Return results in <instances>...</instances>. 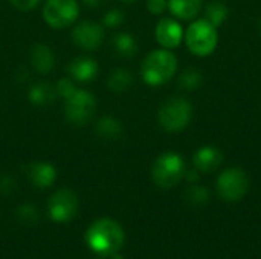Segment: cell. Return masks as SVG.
Segmentation results:
<instances>
[{
	"mask_svg": "<svg viewBox=\"0 0 261 259\" xmlns=\"http://www.w3.org/2000/svg\"><path fill=\"white\" fill-rule=\"evenodd\" d=\"M177 72V56L170 49L150 52L141 66V76L145 84L159 87L168 82Z\"/></svg>",
	"mask_w": 261,
	"mask_h": 259,
	"instance_id": "7a4b0ae2",
	"label": "cell"
},
{
	"mask_svg": "<svg viewBox=\"0 0 261 259\" xmlns=\"http://www.w3.org/2000/svg\"><path fill=\"white\" fill-rule=\"evenodd\" d=\"M12 3V6H15L20 11H31L34 9L41 0H9Z\"/></svg>",
	"mask_w": 261,
	"mask_h": 259,
	"instance_id": "83f0119b",
	"label": "cell"
},
{
	"mask_svg": "<svg viewBox=\"0 0 261 259\" xmlns=\"http://www.w3.org/2000/svg\"><path fill=\"white\" fill-rule=\"evenodd\" d=\"M64 114L66 119L75 125L87 124L96 111L95 96L83 89H76L69 98L64 99Z\"/></svg>",
	"mask_w": 261,
	"mask_h": 259,
	"instance_id": "8992f818",
	"label": "cell"
},
{
	"mask_svg": "<svg viewBox=\"0 0 261 259\" xmlns=\"http://www.w3.org/2000/svg\"><path fill=\"white\" fill-rule=\"evenodd\" d=\"M55 90H57V96H61L63 99H66V98H69V96L76 90V87H75V84L72 82V79H69V78H61V79L57 82Z\"/></svg>",
	"mask_w": 261,
	"mask_h": 259,
	"instance_id": "484cf974",
	"label": "cell"
},
{
	"mask_svg": "<svg viewBox=\"0 0 261 259\" xmlns=\"http://www.w3.org/2000/svg\"><path fill=\"white\" fill-rule=\"evenodd\" d=\"M125 20V15L121 9H110L106 15H104V26L110 27V29H115V27H119Z\"/></svg>",
	"mask_w": 261,
	"mask_h": 259,
	"instance_id": "d4e9b609",
	"label": "cell"
},
{
	"mask_svg": "<svg viewBox=\"0 0 261 259\" xmlns=\"http://www.w3.org/2000/svg\"><path fill=\"white\" fill-rule=\"evenodd\" d=\"M184 40L193 55L208 56L219 44V32L206 18H199L188 26Z\"/></svg>",
	"mask_w": 261,
	"mask_h": 259,
	"instance_id": "3957f363",
	"label": "cell"
},
{
	"mask_svg": "<svg viewBox=\"0 0 261 259\" xmlns=\"http://www.w3.org/2000/svg\"><path fill=\"white\" fill-rule=\"evenodd\" d=\"M193 119V105L185 98H171L158 113L159 125L170 133H179L185 130Z\"/></svg>",
	"mask_w": 261,
	"mask_h": 259,
	"instance_id": "5b68a950",
	"label": "cell"
},
{
	"mask_svg": "<svg viewBox=\"0 0 261 259\" xmlns=\"http://www.w3.org/2000/svg\"><path fill=\"white\" fill-rule=\"evenodd\" d=\"M17 218L24 224H34L38 220V211L34 205H23L17 209Z\"/></svg>",
	"mask_w": 261,
	"mask_h": 259,
	"instance_id": "cb8c5ba5",
	"label": "cell"
},
{
	"mask_svg": "<svg viewBox=\"0 0 261 259\" xmlns=\"http://www.w3.org/2000/svg\"><path fill=\"white\" fill-rule=\"evenodd\" d=\"M228 6L220 0L211 2L205 8V18L216 27H220L228 20Z\"/></svg>",
	"mask_w": 261,
	"mask_h": 259,
	"instance_id": "44dd1931",
	"label": "cell"
},
{
	"mask_svg": "<svg viewBox=\"0 0 261 259\" xmlns=\"http://www.w3.org/2000/svg\"><path fill=\"white\" fill-rule=\"evenodd\" d=\"M113 47L116 50L118 55L124 56V58H132L138 53V41L136 38L128 34V32H121L118 35H115L113 38Z\"/></svg>",
	"mask_w": 261,
	"mask_h": 259,
	"instance_id": "d6986e66",
	"label": "cell"
},
{
	"mask_svg": "<svg viewBox=\"0 0 261 259\" xmlns=\"http://www.w3.org/2000/svg\"><path fill=\"white\" fill-rule=\"evenodd\" d=\"M28 176L34 186L44 189L54 185L57 179V171L47 162H34L28 168Z\"/></svg>",
	"mask_w": 261,
	"mask_h": 259,
	"instance_id": "5bb4252c",
	"label": "cell"
},
{
	"mask_svg": "<svg viewBox=\"0 0 261 259\" xmlns=\"http://www.w3.org/2000/svg\"><path fill=\"white\" fill-rule=\"evenodd\" d=\"M249 177L242 168H228L217 179V191L226 202H239L249 191Z\"/></svg>",
	"mask_w": 261,
	"mask_h": 259,
	"instance_id": "ba28073f",
	"label": "cell"
},
{
	"mask_svg": "<svg viewBox=\"0 0 261 259\" xmlns=\"http://www.w3.org/2000/svg\"><path fill=\"white\" fill-rule=\"evenodd\" d=\"M119 2H122V3H125V5H132V3H135L136 0H119Z\"/></svg>",
	"mask_w": 261,
	"mask_h": 259,
	"instance_id": "1f68e13d",
	"label": "cell"
},
{
	"mask_svg": "<svg viewBox=\"0 0 261 259\" xmlns=\"http://www.w3.org/2000/svg\"><path fill=\"white\" fill-rule=\"evenodd\" d=\"M95 131L98 137L106 139V140H116L122 136L124 127L121 121H118L113 116H104L95 124Z\"/></svg>",
	"mask_w": 261,
	"mask_h": 259,
	"instance_id": "e0dca14e",
	"label": "cell"
},
{
	"mask_svg": "<svg viewBox=\"0 0 261 259\" xmlns=\"http://www.w3.org/2000/svg\"><path fill=\"white\" fill-rule=\"evenodd\" d=\"M187 198L194 206H203L210 200V192L205 186H191L187 191Z\"/></svg>",
	"mask_w": 261,
	"mask_h": 259,
	"instance_id": "603a6c76",
	"label": "cell"
},
{
	"mask_svg": "<svg viewBox=\"0 0 261 259\" xmlns=\"http://www.w3.org/2000/svg\"><path fill=\"white\" fill-rule=\"evenodd\" d=\"M106 0H83V3L89 8H98L101 5H104Z\"/></svg>",
	"mask_w": 261,
	"mask_h": 259,
	"instance_id": "4dcf8cb0",
	"label": "cell"
},
{
	"mask_svg": "<svg viewBox=\"0 0 261 259\" xmlns=\"http://www.w3.org/2000/svg\"><path fill=\"white\" fill-rule=\"evenodd\" d=\"M133 84V75L127 69H116L107 79V85L112 92L122 93L128 90Z\"/></svg>",
	"mask_w": 261,
	"mask_h": 259,
	"instance_id": "ffe728a7",
	"label": "cell"
},
{
	"mask_svg": "<svg viewBox=\"0 0 261 259\" xmlns=\"http://www.w3.org/2000/svg\"><path fill=\"white\" fill-rule=\"evenodd\" d=\"M185 174H187V179H188L190 182H193V183H194V182H197V180H199V174H200V172L194 168V169H191V171H188V172H185Z\"/></svg>",
	"mask_w": 261,
	"mask_h": 259,
	"instance_id": "f546056e",
	"label": "cell"
},
{
	"mask_svg": "<svg viewBox=\"0 0 261 259\" xmlns=\"http://www.w3.org/2000/svg\"><path fill=\"white\" fill-rule=\"evenodd\" d=\"M80 15L76 0H46L43 6V18L52 29H64L72 26Z\"/></svg>",
	"mask_w": 261,
	"mask_h": 259,
	"instance_id": "52a82bcc",
	"label": "cell"
},
{
	"mask_svg": "<svg viewBox=\"0 0 261 259\" xmlns=\"http://www.w3.org/2000/svg\"><path fill=\"white\" fill-rule=\"evenodd\" d=\"M98 70H99L98 63L89 56H78V58L72 60L67 66L69 75L80 82L92 81L96 76Z\"/></svg>",
	"mask_w": 261,
	"mask_h": 259,
	"instance_id": "4fadbf2b",
	"label": "cell"
},
{
	"mask_svg": "<svg viewBox=\"0 0 261 259\" xmlns=\"http://www.w3.org/2000/svg\"><path fill=\"white\" fill-rule=\"evenodd\" d=\"M260 29H261V20H260Z\"/></svg>",
	"mask_w": 261,
	"mask_h": 259,
	"instance_id": "d6a6232c",
	"label": "cell"
},
{
	"mask_svg": "<svg viewBox=\"0 0 261 259\" xmlns=\"http://www.w3.org/2000/svg\"><path fill=\"white\" fill-rule=\"evenodd\" d=\"M223 162V154L220 153L219 148L213 147V145H205L200 147L196 154L193 156V165L199 172L208 174L216 171L220 163Z\"/></svg>",
	"mask_w": 261,
	"mask_h": 259,
	"instance_id": "7c38bea8",
	"label": "cell"
},
{
	"mask_svg": "<svg viewBox=\"0 0 261 259\" xmlns=\"http://www.w3.org/2000/svg\"><path fill=\"white\" fill-rule=\"evenodd\" d=\"M78 211V198L70 189H60L47 202L49 217L57 223H64L72 220Z\"/></svg>",
	"mask_w": 261,
	"mask_h": 259,
	"instance_id": "9c48e42d",
	"label": "cell"
},
{
	"mask_svg": "<svg viewBox=\"0 0 261 259\" xmlns=\"http://www.w3.org/2000/svg\"><path fill=\"white\" fill-rule=\"evenodd\" d=\"M154 37L156 41L164 47V49H176L177 46H180L185 32L182 24L170 17H164L158 21L156 29H154Z\"/></svg>",
	"mask_w": 261,
	"mask_h": 259,
	"instance_id": "8fae6325",
	"label": "cell"
},
{
	"mask_svg": "<svg viewBox=\"0 0 261 259\" xmlns=\"http://www.w3.org/2000/svg\"><path fill=\"white\" fill-rule=\"evenodd\" d=\"M12 188H14V182L9 177H3L2 182H0V191L8 194L9 191H12Z\"/></svg>",
	"mask_w": 261,
	"mask_h": 259,
	"instance_id": "f1b7e54d",
	"label": "cell"
},
{
	"mask_svg": "<svg viewBox=\"0 0 261 259\" xmlns=\"http://www.w3.org/2000/svg\"><path fill=\"white\" fill-rule=\"evenodd\" d=\"M28 98L34 105H47L55 101L57 90L49 82H37L29 89Z\"/></svg>",
	"mask_w": 261,
	"mask_h": 259,
	"instance_id": "ac0fdd59",
	"label": "cell"
},
{
	"mask_svg": "<svg viewBox=\"0 0 261 259\" xmlns=\"http://www.w3.org/2000/svg\"><path fill=\"white\" fill-rule=\"evenodd\" d=\"M31 64L38 73H49L55 66L52 49L46 44H35L31 50Z\"/></svg>",
	"mask_w": 261,
	"mask_h": 259,
	"instance_id": "9a60e30c",
	"label": "cell"
},
{
	"mask_svg": "<svg viewBox=\"0 0 261 259\" xmlns=\"http://www.w3.org/2000/svg\"><path fill=\"white\" fill-rule=\"evenodd\" d=\"M179 82V87L182 90H188V92H193L196 89H199L202 84H203V75L200 70L197 69H187L177 79Z\"/></svg>",
	"mask_w": 261,
	"mask_h": 259,
	"instance_id": "7402d4cb",
	"label": "cell"
},
{
	"mask_svg": "<svg viewBox=\"0 0 261 259\" xmlns=\"http://www.w3.org/2000/svg\"><path fill=\"white\" fill-rule=\"evenodd\" d=\"M185 160L179 153L167 151L162 153L151 166L153 182L164 189H170L176 186L185 176Z\"/></svg>",
	"mask_w": 261,
	"mask_h": 259,
	"instance_id": "277c9868",
	"label": "cell"
},
{
	"mask_svg": "<svg viewBox=\"0 0 261 259\" xmlns=\"http://www.w3.org/2000/svg\"><path fill=\"white\" fill-rule=\"evenodd\" d=\"M86 243L89 249L101 256H112L118 253L124 244V229L113 220L102 218L95 221L86 232Z\"/></svg>",
	"mask_w": 261,
	"mask_h": 259,
	"instance_id": "6da1fadb",
	"label": "cell"
},
{
	"mask_svg": "<svg viewBox=\"0 0 261 259\" xmlns=\"http://www.w3.org/2000/svg\"><path fill=\"white\" fill-rule=\"evenodd\" d=\"M203 0H168L170 12L179 20H194L200 9Z\"/></svg>",
	"mask_w": 261,
	"mask_h": 259,
	"instance_id": "2e32d148",
	"label": "cell"
},
{
	"mask_svg": "<svg viewBox=\"0 0 261 259\" xmlns=\"http://www.w3.org/2000/svg\"><path fill=\"white\" fill-rule=\"evenodd\" d=\"M168 8V0H147V9L153 15H161Z\"/></svg>",
	"mask_w": 261,
	"mask_h": 259,
	"instance_id": "4316f807",
	"label": "cell"
},
{
	"mask_svg": "<svg viewBox=\"0 0 261 259\" xmlns=\"http://www.w3.org/2000/svg\"><path fill=\"white\" fill-rule=\"evenodd\" d=\"M72 41L84 50H96L104 41V29L95 21H81L72 31Z\"/></svg>",
	"mask_w": 261,
	"mask_h": 259,
	"instance_id": "30bf717a",
	"label": "cell"
}]
</instances>
